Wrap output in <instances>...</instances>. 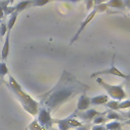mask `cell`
I'll use <instances>...</instances> for the list:
<instances>
[{"label":"cell","mask_w":130,"mask_h":130,"mask_svg":"<svg viewBox=\"0 0 130 130\" xmlns=\"http://www.w3.org/2000/svg\"><path fill=\"white\" fill-rule=\"evenodd\" d=\"M102 74H112V75H116V76H119V77H123V78H128L127 75L123 74L120 70H118L114 65L111 66L109 69H105V70H102V71H98V72H94L93 74H91V77L93 76H96V75H102Z\"/></svg>","instance_id":"1"},{"label":"cell","mask_w":130,"mask_h":130,"mask_svg":"<svg viewBox=\"0 0 130 130\" xmlns=\"http://www.w3.org/2000/svg\"><path fill=\"white\" fill-rule=\"evenodd\" d=\"M39 121H40V124L44 127H51L52 125V119L50 117V113L48 111H46L45 109L41 110L40 112V116H39Z\"/></svg>","instance_id":"2"},{"label":"cell","mask_w":130,"mask_h":130,"mask_svg":"<svg viewBox=\"0 0 130 130\" xmlns=\"http://www.w3.org/2000/svg\"><path fill=\"white\" fill-rule=\"evenodd\" d=\"M10 31L7 29V34H6V38H5V42L2 48V52H1V58L2 60H6V58L8 57V53H9V39H10Z\"/></svg>","instance_id":"3"},{"label":"cell","mask_w":130,"mask_h":130,"mask_svg":"<svg viewBox=\"0 0 130 130\" xmlns=\"http://www.w3.org/2000/svg\"><path fill=\"white\" fill-rule=\"evenodd\" d=\"M101 113H99V112H96L95 110H88V111H86V112H84V113H81L80 115H79V117L81 118V119H83V120H86V121H88V120H90V119H92V118H94V117H96V116H99Z\"/></svg>","instance_id":"4"},{"label":"cell","mask_w":130,"mask_h":130,"mask_svg":"<svg viewBox=\"0 0 130 130\" xmlns=\"http://www.w3.org/2000/svg\"><path fill=\"white\" fill-rule=\"evenodd\" d=\"M94 14H95V10H94V11H92V12L90 13V15H88V17H87V18L84 20V22H83V23H81V25H80V27H79V29H78V31H77V34H76L75 38H74V39H72V42H74V40H75V39L78 37V35H79V34L81 32V30L83 29V27H84V26H85V25H86V24H87V23H88V22H89V21L92 19V17H93V15H94Z\"/></svg>","instance_id":"5"},{"label":"cell","mask_w":130,"mask_h":130,"mask_svg":"<svg viewBox=\"0 0 130 130\" xmlns=\"http://www.w3.org/2000/svg\"><path fill=\"white\" fill-rule=\"evenodd\" d=\"M108 102V96L107 95H99L94 96L92 100H90V103L93 105H102Z\"/></svg>","instance_id":"6"},{"label":"cell","mask_w":130,"mask_h":130,"mask_svg":"<svg viewBox=\"0 0 130 130\" xmlns=\"http://www.w3.org/2000/svg\"><path fill=\"white\" fill-rule=\"evenodd\" d=\"M89 103H90V101H89L88 98H86V96H81V98L79 99V102H78V109H79V110H85V109L88 107Z\"/></svg>","instance_id":"7"},{"label":"cell","mask_w":130,"mask_h":130,"mask_svg":"<svg viewBox=\"0 0 130 130\" xmlns=\"http://www.w3.org/2000/svg\"><path fill=\"white\" fill-rule=\"evenodd\" d=\"M120 127H121V123H119V122H111V123L107 124L105 128L108 129V130H119Z\"/></svg>","instance_id":"8"},{"label":"cell","mask_w":130,"mask_h":130,"mask_svg":"<svg viewBox=\"0 0 130 130\" xmlns=\"http://www.w3.org/2000/svg\"><path fill=\"white\" fill-rule=\"evenodd\" d=\"M29 3H31V2H30V1H21V2H19V3L17 4V6H16L15 11H16V12H20L21 10H23L24 8H26Z\"/></svg>","instance_id":"9"},{"label":"cell","mask_w":130,"mask_h":130,"mask_svg":"<svg viewBox=\"0 0 130 130\" xmlns=\"http://www.w3.org/2000/svg\"><path fill=\"white\" fill-rule=\"evenodd\" d=\"M6 73H8V70H7V67L4 63H1L0 64V75H5Z\"/></svg>","instance_id":"10"},{"label":"cell","mask_w":130,"mask_h":130,"mask_svg":"<svg viewBox=\"0 0 130 130\" xmlns=\"http://www.w3.org/2000/svg\"><path fill=\"white\" fill-rule=\"evenodd\" d=\"M107 106L111 109H114V110H119V104L117 102H110L107 104Z\"/></svg>","instance_id":"11"},{"label":"cell","mask_w":130,"mask_h":130,"mask_svg":"<svg viewBox=\"0 0 130 130\" xmlns=\"http://www.w3.org/2000/svg\"><path fill=\"white\" fill-rule=\"evenodd\" d=\"M109 119H121V117L116 113V112H110L108 115Z\"/></svg>","instance_id":"12"},{"label":"cell","mask_w":130,"mask_h":130,"mask_svg":"<svg viewBox=\"0 0 130 130\" xmlns=\"http://www.w3.org/2000/svg\"><path fill=\"white\" fill-rule=\"evenodd\" d=\"M103 122H105V118H104V117H102V116H96V117H94V120H93V123H94V124H101V123H103Z\"/></svg>","instance_id":"13"},{"label":"cell","mask_w":130,"mask_h":130,"mask_svg":"<svg viewBox=\"0 0 130 130\" xmlns=\"http://www.w3.org/2000/svg\"><path fill=\"white\" fill-rule=\"evenodd\" d=\"M77 130H87V129H86L85 127H80V128H79V129H77Z\"/></svg>","instance_id":"14"}]
</instances>
